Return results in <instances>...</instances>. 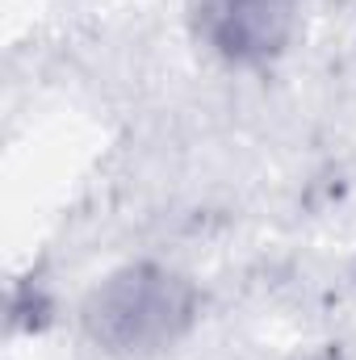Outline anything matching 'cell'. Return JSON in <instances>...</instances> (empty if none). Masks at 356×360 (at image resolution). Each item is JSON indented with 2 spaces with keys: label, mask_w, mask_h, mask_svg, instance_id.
I'll return each instance as SVG.
<instances>
[{
  "label": "cell",
  "mask_w": 356,
  "mask_h": 360,
  "mask_svg": "<svg viewBox=\"0 0 356 360\" xmlns=\"http://www.w3.org/2000/svg\"><path fill=\"white\" fill-rule=\"evenodd\" d=\"M201 319L193 276L160 260H134L101 276L80 302V327L96 352L147 360L177 348Z\"/></svg>",
  "instance_id": "cell-1"
},
{
  "label": "cell",
  "mask_w": 356,
  "mask_h": 360,
  "mask_svg": "<svg viewBox=\"0 0 356 360\" xmlns=\"http://www.w3.org/2000/svg\"><path fill=\"white\" fill-rule=\"evenodd\" d=\"M189 21L214 59L256 72L289 51L302 21V0H193Z\"/></svg>",
  "instance_id": "cell-2"
},
{
  "label": "cell",
  "mask_w": 356,
  "mask_h": 360,
  "mask_svg": "<svg viewBox=\"0 0 356 360\" xmlns=\"http://www.w3.org/2000/svg\"><path fill=\"white\" fill-rule=\"evenodd\" d=\"M46 319H51V297L34 281H21L13 289V302H8L13 331H38V327H46Z\"/></svg>",
  "instance_id": "cell-3"
},
{
  "label": "cell",
  "mask_w": 356,
  "mask_h": 360,
  "mask_svg": "<svg viewBox=\"0 0 356 360\" xmlns=\"http://www.w3.org/2000/svg\"><path fill=\"white\" fill-rule=\"evenodd\" d=\"M310 360H348V356H340V352H319V356H310Z\"/></svg>",
  "instance_id": "cell-4"
}]
</instances>
